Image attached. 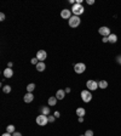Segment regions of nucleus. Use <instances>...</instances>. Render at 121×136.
<instances>
[{
	"label": "nucleus",
	"instance_id": "f257e3e1",
	"mask_svg": "<svg viewBox=\"0 0 121 136\" xmlns=\"http://www.w3.org/2000/svg\"><path fill=\"white\" fill-rule=\"evenodd\" d=\"M71 12H73V15L80 16L85 12V9H84V6L81 5V4H78V3H76L75 5H73V7H71Z\"/></svg>",
	"mask_w": 121,
	"mask_h": 136
},
{
	"label": "nucleus",
	"instance_id": "f03ea898",
	"mask_svg": "<svg viewBox=\"0 0 121 136\" xmlns=\"http://www.w3.org/2000/svg\"><path fill=\"white\" fill-rule=\"evenodd\" d=\"M80 17L79 16H75V15H73L69 18V26H70L71 28H76V27H79V24H80Z\"/></svg>",
	"mask_w": 121,
	"mask_h": 136
},
{
	"label": "nucleus",
	"instance_id": "7ed1b4c3",
	"mask_svg": "<svg viewBox=\"0 0 121 136\" xmlns=\"http://www.w3.org/2000/svg\"><path fill=\"white\" fill-rule=\"evenodd\" d=\"M80 96H81V100L84 101V102H86V103L92 100V94H91L90 90H82Z\"/></svg>",
	"mask_w": 121,
	"mask_h": 136
},
{
	"label": "nucleus",
	"instance_id": "20e7f679",
	"mask_svg": "<svg viewBox=\"0 0 121 136\" xmlns=\"http://www.w3.org/2000/svg\"><path fill=\"white\" fill-rule=\"evenodd\" d=\"M49 123V118L47 116H44V114H40V116L36 117V124L40 126H45L46 124Z\"/></svg>",
	"mask_w": 121,
	"mask_h": 136
},
{
	"label": "nucleus",
	"instance_id": "39448f33",
	"mask_svg": "<svg viewBox=\"0 0 121 136\" xmlns=\"http://www.w3.org/2000/svg\"><path fill=\"white\" fill-rule=\"evenodd\" d=\"M74 71H75L76 74H81L86 71V65L82 63V62H79V63H75L74 65Z\"/></svg>",
	"mask_w": 121,
	"mask_h": 136
},
{
	"label": "nucleus",
	"instance_id": "423d86ee",
	"mask_svg": "<svg viewBox=\"0 0 121 136\" xmlns=\"http://www.w3.org/2000/svg\"><path fill=\"white\" fill-rule=\"evenodd\" d=\"M86 88H87V90L90 91H95L97 90L99 86H98V81L96 80H87V83H86Z\"/></svg>",
	"mask_w": 121,
	"mask_h": 136
},
{
	"label": "nucleus",
	"instance_id": "0eeeda50",
	"mask_svg": "<svg viewBox=\"0 0 121 136\" xmlns=\"http://www.w3.org/2000/svg\"><path fill=\"white\" fill-rule=\"evenodd\" d=\"M98 33H99L102 36H109L111 34V30H110L109 27H107V26H102L101 28L98 29Z\"/></svg>",
	"mask_w": 121,
	"mask_h": 136
},
{
	"label": "nucleus",
	"instance_id": "6e6552de",
	"mask_svg": "<svg viewBox=\"0 0 121 136\" xmlns=\"http://www.w3.org/2000/svg\"><path fill=\"white\" fill-rule=\"evenodd\" d=\"M36 58L40 61V62H44L47 58V52L45 50H39L38 54H36Z\"/></svg>",
	"mask_w": 121,
	"mask_h": 136
},
{
	"label": "nucleus",
	"instance_id": "1a4fd4ad",
	"mask_svg": "<svg viewBox=\"0 0 121 136\" xmlns=\"http://www.w3.org/2000/svg\"><path fill=\"white\" fill-rule=\"evenodd\" d=\"M71 14H73V12H71V10L64 9V10H62V11H60V17H62L63 20H69V18H70L71 16H73Z\"/></svg>",
	"mask_w": 121,
	"mask_h": 136
},
{
	"label": "nucleus",
	"instance_id": "9d476101",
	"mask_svg": "<svg viewBox=\"0 0 121 136\" xmlns=\"http://www.w3.org/2000/svg\"><path fill=\"white\" fill-rule=\"evenodd\" d=\"M34 100V95H33V92H27L23 97V101H24L25 103H30L32 101Z\"/></svg>",
	"mask_w": 121,
	"mask_h": 136
},
{
	"label": "nucleus",
	"instance_id": "9b49d317",
	"mask_svg": "<svg viewBox=\"0 0 121 136\" xmlns=\"http://www.w3.org/2000/svg\"><path fill=\"white\" fill-rule=\"evenodd\" d=\"M3 74H4V77L5 78H12V76H13V71H12V68H5L4 69V72H3Z\"/></svg>",
	"mask_w": 121,
	"mask_h": 136
},
{
	"label": "nucleus",
	"instance_id": "f8f14e48",
	"mask_svg": "<svg viewBox=\"0 0 121 136\" xmlns=\"http://www.w3.org/2000/svg\"><path fill=\"white\" fill-rule=\"evenodd\" d=\"M56 97H57V100H63L64 97H66V90H58L56 92Z\"/></svg>",
	"mask_w": 121,
	"mask_h": 136
},
{
	"label": "nucleus",
	"instance_id": "ddd939ff",
	"mask_svg": "<svg viewBox=\"0 0 121 136\" xmlns=\"http://www.w3.org/2000/svg\"><path fill=\"white\" fill-rule=\"evenodd\" d=\"M46 68V65L45 62H39L38 65H36V71L38 72H44Z\"/></svg>",
	"mask_w": 121,
	"mask_h": 136
},
{
	"label": "nucleus",
	"instance_id": "4468645a",
	"mask_svg": "<svg viewBox=\"0 0 121 136\" xmlns=\"http://www.w3.org/2000/svg\"><path fill=\"white\" fill-rule=\"evenodd\" d=\"M85 114H86L85 108H82V107L76 108V116H78V117H85Z\"/></svg>",
	"mask_w": 121,
	"mask_h": 136
},
{
	"label": "nucleus",
	"instance_id": "2eb2a0df",
	"mask_svg": "<svg viewBox=\"0 0 121 136\" xmlns=\"http://www.w3.org/2000/svg\"><path fill=\"white\" fill-rule=\"evenodd\" d=\"M57 102H58L57 97H56V96H51L50 98H49V106H56Z\"/></svg>",
	"mask_w": 121,
	"mask_h": 136
},
{
	"label": "nucleus",
	"instance_id": "dca6fc26",
	"mask_svg": "<svg viewBox=\"0 0 121 136\" xmlns=\"http://www.w3.org/2000/svg\"><path fill=\"white\" fill-rule=\"evenodd\" d=\"M108 40H109V43H111V44H115L116 41H117V35L111 33L110 35L108 36Z\"/></svg>",
	"mask_w": 121,
	"mask_h": 136
},
{
	"label": "nucleus",
	"instance_id": "f3484780",
	"mask_svg": "<svg viewBox=\"0 0 121 136\" xmlns=\"http://www.w3.org/2000/svg\"><path fill=\"white\" fill-rule=\"evenodd\" d=\"M98 86H99V89H107L108 88V81L107 80H101V81H98Z\"/></svg>",
	"mask_w": 121,
	"mask_h": 136
},
{
	"label": "nucleus",
	"instance_id": "a211bd4d",
	"mask_svg": "<svg viewBox=\"0 0 121 136\" xmlns=\"http://www.w3.org/2000/svg\"><path fill=\"white\" fill-rule=\"evenodd\" d=\"M50 108L49 107H41V114L44 116H50Z\"/></svg>",
	"mask_w": 121,
	"mask_h": 136
},
{
	"label": "nucleus",
	"instance_id": "6ab92c4d",
	"mask_svg": "<svg viewBox=\"0 0 121 136\" xmlns=\"http://www.w3.org/2000/svg\"><path fill=\"white\" fill-rule=\"evenodd\" d=\"M35 89V84H33V83H30L27 85V92H33Z\"/></svg>",
	"mask_w": 121,
	"mask_h": 136
},
{
	"label": "nucleus",
	"instance_id": "aec40b11",
	"mask_svg": "<svg viewBox=\"0 0 121 136\" xmlns=\"http://www.w3.org/2000/svg\"><path fill=\"white\" fill-rule=\"evenodd\" d=\"M6 132L13 134V132H15V126L12 125V124H11V125H7V126H6Z\"/></svg>",
	"mask_w": 121,
	"mask_h": 136
},
{
	"label": "nucleus",
	"instance_id": "412c9836",
	"mask_svg": "<svg viewBox=\"0 0 121 136\" xmlns=\"http://www.w3.org/2000/svg\"><path fill=\"white\" fill-rule=\"evenodd\" d=\"M3 91H4L5 94H10V92H11V86H10V85L3 86Z\"/></svg>",
	"mask_w": 121,
	"mask_h": 136
},
{
	"label": "nucleus",
	"instance_id": "4be33fe9",
	"mask_svg": "<svg viewBox=\"0 0 121 136\" xmlns=\"http://www.w3.org/2000/svg\"><path fill=\"white\" fill-rule=\"evenodd\" d=\"M30 62H32V65H38V63H39V60H38V58H36V57H34V58H32V61H30Z\"/></svg>",
	"mask_w": 121,
	"mask_h": 136
},
{
	"label": "nucleus",
	"instance_id": "5701e85b",
	"mask_svg": "<svg viewBox=\"0 0 121 136\" xmlns=\"http://www.w3.org/2000/svg\"><path fill=\"white\" fill-rule=\"evenodd\" d=\"M47 118H49V123H53V121H55V119H56V117L53 116H47Z\"/></svg>",
	"mask_w": 121,
	"mask_h": 136
},
{
	"label": "nucleus",
	"instance_id": "b1692460",
	"mask_svg": "<svg viewBox=\"0 0 121 136\" xmlns=\"http://www.w3.org/2000/svg\"><path fill=\"white\" fill-rule=\"evenodd\" d=\"M85 136H93V131H92V130H87L85 132Z\"/></svg>",
	"mask_w": 121,
	"mask_h": 136
},
{
	"label": "nucleus",
	"instance_id": "393cba45",
	"mask_svg": "<svg viewBox=\"0 0 121 136\" xmlns=\"http://www.w3.org/2000/svg\"><path fill=\"white\" fill-rule=\"evenodd\" d=\"M116 62H117V63L121 66V55H117V56H116Z\"/></svg>",
	"mask_w": 121,
	"mask_h": 136
},
{
	"label": "nucleus",
	"instance_id": "a878e982",
	"mask_svg": "<svg viewBox=\"0 0 121 136\" xmlns=\"http://www.w3.org/2000/svg\"><path fill=\"white\" fill-rule=\"evenodd\" d=\"M4 20H5V14L1 12V14H0V21H4Z\"/></svg>",
	"mask_w": 121,
	"mask_h": 136
},
{
	"label": "nucleus",
	"instance_id": "bb28decb",
	"mask_svg": "<svg viewBox=\"0 0 121 136\" xmlns=\"http://www.w3.org/2000/svg\"><path fill=\"white\" fill-rule=\"evenodd\" d=\"M53 116H55L56 118H59V117H60V113H59V112H58V111H56V112H55V114H53Z\"/></svg>",
	"mask_w": 121,
	"mask_h": 136
},
{
	"label": "nucleus",
	"instance_id": "cd10ccee",
	"mask_svg": "<svg viewBox=\"0 0 121 136\" xmlns=\"http://www.w3.org/2000/svg\"><path fill=\"white\" fill-rule=\"evenodd\" d=\"M86 3H87L88 5H93V4H95V0H87Z\"/></svg>",
	"mask_w": 121,
	"mask_h": 136
},
{
	"label": "nucleus",
	"instance_id": "c85d7f7f",
	"mask_svg": "<svg viewBox=\"0 0 121 136\" xmlns=\"http://www.w3.org/2000/svg\"><path fill=\"white\" fill-rule=\"evenodd\" d=\"M102 41H103V43H109V40H108V36H103Z\"/></svg>",
	"mask_w": 121,
	"mask_h": 136
},
{
	"label": "nucleus",
	"instance_id": "c756f323",
	"mask_svg": "<svg viewBox=\"0 0 121 136\" xmlns=\"http://www.w3.org/2000/svg\"><path fill=\"white\" fill-rule=\"evenodd\" d=\"M12 136H22V134H21V132H17V131H15V132L12 134Z\"/></svg>",
	"mask_w": 121,
	"mask_h": 136
},
{
	"label": "nucleus",
	"instance_id": "7c9ffc66",
	"mask_svg": "<svg viewBox=\"0 0 121 136\" xmlns=\"http://www.w3.org/2000/svg\"><path fill=\"white\" fill-rule=\"evenodd\" d=\"M1 136H12V134H10V132H5V134H3Z\"/></svg>",
	"mask_w": 121,
	"mask_h": 136
},
{
	"label": "nucleus",
	"instance_id": "2f4dec72",
	"mask_svg": "<svg viewBox=\"0 0 121 136\" xmlns=\"http://www.w3.org/2000/svg\"><path fill=\"white\" fill-rule=\"evenodd\" d=\"M79 123H84V117H79Z\"/></svg>",
	"mask_w": 121,
	"mask_h": 136
},
{
	"label": "nucleus",
	"instance_id": "473e14b6",
	"mask_svg": "<svg viewBox=\"0 0 121 136\" xmlns=\"http://www.w3.org/2000/svg\"><path fill=\"white\" fill-rule=\"evenodd\" d=\"M70 92V88H67L66 89V94H69Z\"/></svg>",
	"mask_w": 121,
	"mask_h": 136
},
{
	"label": "nucleus",
	"instance_id": "72a5a7b5",
	"mask_svg": "<svg viewBox=\"0 0 121 136\" xmlns=\"http://www.w3.org/2000/svg\"><path fill=\"white\" fill-rule=\"evenodd\" d=\"M11 67H12V62H9L7 63V68H11Z\"/></svg>",
	"mask_w": 121,
	"mask_h": 136
},
{
	"label": "nucleus",
	"instance_id": "f704fd0d",
	"mask_svg": "<svg viewBox=\"0 0 121 136\" xmlns=\"http://www.w3.org/2000/svg\"><path fill=\"white\" fill-rule=\"evenodd\" d=\"M80 136H85V135H80Z\"/></svg>",
	"mask_w": 121,
	"mask_h": 136
}]
</instances>
